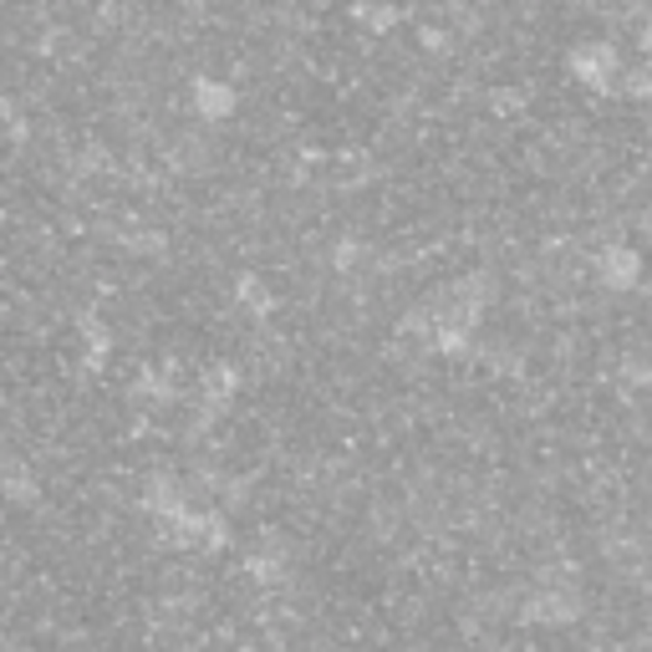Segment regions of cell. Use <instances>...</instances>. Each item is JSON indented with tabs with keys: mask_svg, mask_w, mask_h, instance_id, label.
Listing matches in <instances>:
<instances>
[{
	"mask_svg": "<svg viewBox=\"0 0 652 652\" xmlns=\"http://www.w3.org/2000/svg\"><path fill=\"white\" fill-rule=\"evenodd\" d=\"M571 72L581 82H592V88H612V77H617V51L602 42H586L571 51Z\"/></svg>",
	"mask_w": 652,
	"mask_h": 652,
	"instance_id": "6da1fadb",
	"label": "cell"
},
{
	"mask_svg": "<svg viewBox=\"0 0 652 652\" xmlns=\"http://www.w3.org/2000/svg\"><path fill=\"white\" fill-rule=\"evenodd\" d=\"M602 276H607L612 286H627L632 276H638V255H632V251H612V255H602Z\"/></svg>",
	"mask_w": 652,
	"mask_h": 652,
	"instance_id": "3957f363",
	"label": "cell"
},
{
	"mask_svg": "<svg viewBox=\"0 0 652 652\" xmlns=\"http://www.w3.org/2000/svg\"><path fill=\"white\" fill-rule=\"evenodd\" d=\"M194 103H199L205 118H224V113L235 107V92L220 88V82H199V88H194Z\"/></svg>",
	"mask_w": 652,
	"mask_h": 652,
	"instance_id": "7a4b0ae2",
	"label": "cell"
}]
</instances>
